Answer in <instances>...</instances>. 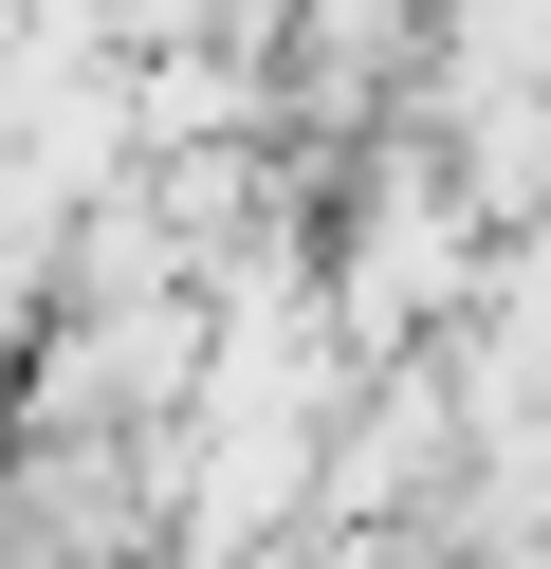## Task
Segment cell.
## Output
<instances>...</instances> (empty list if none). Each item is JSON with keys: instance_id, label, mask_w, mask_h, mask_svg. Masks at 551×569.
<instances>
[{"instance_id": "6da1fadb", "label": "cell", "mask_w": 551, "mask_h": 569, "mask_svg": "<svg viewBox=\"0 0 551 569\" xmlns=\"http://www.w3.org/2000/svg\"><path fill=\"white\" fill-rule=\"evenodd\" d=\"M460 276H478V202L441 184V166H386V184H367V221H350V295L404 331V312H441Z\"/></svg>"}]
</instances>
